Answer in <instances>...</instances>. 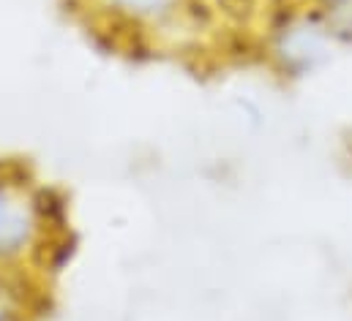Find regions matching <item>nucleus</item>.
<instances>
[{
	"label": "nucleus",
	"instance_id": "f257e3e1",
	"mask_svg": "<svg viewBox=\"0 0 352 321\" xmlns=\"http://www.w3.org/2000/svg\"><path fill=\"white\" fill-rule=\"evenodd\" d=\"M30 221L19 204L0 193V248H14L28 237Z\"/></svg>",
	"mask_w": 352,
	"mask_h": 321
}]
</instances>
